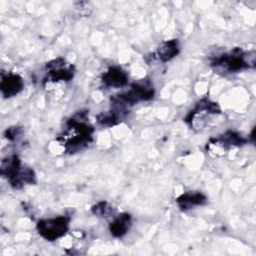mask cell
<instances>
[{
  "mask_svg": "<svg viewBox=\"0 0 256 256\" xmlns=\"http://www.w3.org/2000/svg\"><path fill=\"white\" fill-rule=\"evenodd\" d=\"M68 223L69 218L65 216L40 220L37 224V230L44 239L54 241L65 235L68 230Z\"/></svg>",
  "mask_w": 256,
  "mask_h": 256,
  "instance_id": "6da1fadb",
  "label": "cell"
},
{
  "mask_svg": "<svg viewBox=\"0 0 256 256\" xmlns=\"http://www.w3.org/2000/svg\"><path fill=\"white\" fill-rule=\"evenodd\" d=\"M212 65L216 70L222 72H236L249 67V62L245 60V54L241 49H234L231 53L217 57Z\"/></svg>",
  "mask_w": 256,
  "mask_h": 256,
  "instance_id": "7a4b0ae2",
  "label": "cell"
},
{
  "mask_svg": "<svg viewBox=\"0 0 256 256\" xmlns=\"http://www.w3.org/2000/svg\"><path fill=\"white\" fill-rule=\"evenodd\" d=\"M23 171L24 168L21 166L20 159L18 156L13 155L7 159H4L1 163V174L6 177L10 185L16 189L23 186Z\"/></svg>",
  "mask_w": 256,
  "mask_h": 256,
  "instance_id": "3957f363",
  "label": "cell"
},
{
  "mask_svg": "<svg viewBox=\"0 0 256 256\" xmlns=\"http://www.w3.org/2000/svg\"><path fill=\"white\" fill-rule=\"evenodd\" d=\"M23 80L17 74H2V80L0 84L1 92L4 97H12L18 94L23 89Z\"/></svg>",
  "mask_w": 256,
  "mask_h": 256,
  "instance_id": "277c9868",
  "label": "cell"
},
{
  "mask_svg": "<svg viewBox=\"0 0 256 256\" xmlns=\"http://www.w3.org/2000/svg\"><path fill=\"white\" fill-rule=\"evenodd\" d=\"M64 60L61 58L55 59L47 64V68L49 69V77L52 81H68L73 77L72 67L65 68Z\"/></svg>",
  "mask_w": 256,
  "mask_h": 256,
  "instance_id": "5b68a950",
  "label": "cell"
},
{
  "mask_svg": "<svg viewBox=\"0 0 256 256\" xmlns=\"http://www.w3.org/2000/svg\"><path fill=\"white\" fill-rule=\"evenodd\" d=\"M102 81L107 87H122L127 84L128 76L121 68L111 67L103 74Z\"/></svg>",
  "mask_w": 256,
  "mask_h": 256,
  "instance_id": "8992f818",
  "label": "cell"
},
{
  "mask_svg": "<svg viewBox=\"0 0 256 256\" xmlns=\"http://www.w3.org/2000/svg\"><path fill=\"white\" fill-rule=\"evenodd\" d=\"M206 196L200 192H187L177 198V203L182 210H187L195 206L203 205L206 203Z\"/></svg>",
  "mask_w": 256,
  "mask_h": 256,
  "instance_id": "52a82bcc",
  "label": "cell"
},
{
  "mask_svg": "<svg viewBox=\"0 0 256 256\" xmlns=\"http://www.w3.org/2000/svg\"><path fill=\"white\" fill-rule=\"evenodd\" d=\"M131 217L129 214H121L118 215L113 222L110 224V232L115 237H122L125 235L130 227Z\"/></svg>",
  "mask_w": 256,
  "mask_h": 256,
  "instance_id": "ba28073f",
  "label": "cell"
},
{
  "mask_svg": "<svg viewBox=\"0 0 256 256\" xmlns=\"http://www.w3.org/2000/svg\"><path fill=\"white\" fill-rule=\"evenodd\" d=\"M179 52V44L177 39L169 40L163 42L157 50L158 58L164 62L169 61L173 57H175Z\"/></svg>",
  "mask_w": 256,
  "mask_h": 256,
  "instance_id": "9c48e42d",
  "label": "cell"
},
{
  "mask_svg": "<svg viewBox=\"0 0 256 256\" xmlns=\"http://www.w3.org/2000/svg\"><path fill=\"white\" fill-rule=\"evenodd\" d=\"M92 210L95 215L104 217V216H108L111 213L112 208L106 202H99L92 208Z\"/></svg>",
  "mask_w": 256,
  "mask_h": 256,
  "instance_id": "30bf717a",
  "label": "cell"
},
{
  "mask_svg": "<svg viewBox=\"0 0 256 256\" xmlns=\"http://www.w3.org/2000/svg\"><path fill=\"white\" fill-rule=\"evenodd\" d=\"M21 134V130L18 127H12L6 130V137L9 140H15Z\"/></svg>",
  "mask_w": 256,
  "mask_h": 256,
  "instance_id": "8fae6325",
  "label": "cell"
}]
</instances>
